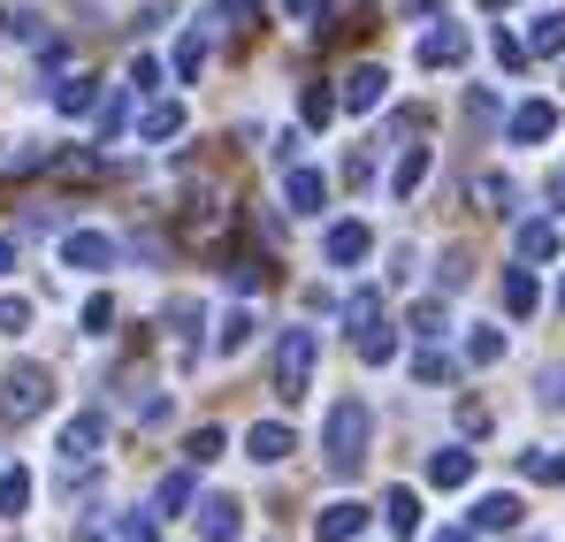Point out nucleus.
<instances>
[{"mask_svg":"<svg viewBox=\"0 0 565 542\" xmlns=\"http://www.w3.org/2000/svg\"><path fill=\"white\" fill-rule=\"evenodd\" d=\"M367 428H375V413H367V397H337V405H329V428H321V451H329V474H337V481H352V474L367 466Z\"/></svg>","mask_w":565,"mask_h":542,"instance_id":"obj_1","label":"nucleus"},{"mask_svg":"<svg viewBox=\"0 0 565 542\" xmlns=\"http://www.w3.org/2000/svg\"><path fill=\"white\" fill-rule=\"evenodd\" d=\"M313 366H321V337L313 329H282L276 337V397L282 405L313 397Z\"/></svg>","mask_w":565,"mask_h":542,"instance_id":"obj_2","label":"nucleus"},{"mask_svg":"<svg viewBox=\"0 0 565 542\" xmlns=\"http://www.w3.org/2000/svg\"><path fill=\"white\" fill-rule=\"evenodd\" d=\"M46 405H54L46 366H8V374H0V413H8V421H39Z\"/></svg>","mask_w":565,"mask_h":542,"instance_id":"obj_3","label":"nucleus"},{"mask_svg":"<svg viewBox=\"0 0 565 542\" xmlns=\"http://www.w3.org/2000/svg\"><path fill=\"white\" fill-rule=\"evenodd\" d=\"M122 261V245L107 237V230H70L62 237V268H77V275H107Z\"/></svg>","mask_w":565,"mask_h":542,"instance_id":"obj_4","label":"nucleus"},{"mask_svg":"<svg viewBox=\"0 0 565 542\" xmlns=\"http://www.w3.org/2000/svg\"><path fill=\"white\" fill-rule=\"evenodd\" d=\"M99 444H107V413H93V405H85V413H70V421H62V444H54V451L70 458V466H93Z\"/></svg>","mask_w":565,"mask_h":542,"instance_id":"obj_5","label":"nucleus"},{"mask_svg":"<svg viewBox=\"0 0 565 542\" xmlns=\"http://www.w3.org/2000/svg\"><path fill=\"white\" fill-rule=\"evenodd\" d=\"M367 253H375V230L367 222H329V237H321V261L329 268H360Z\"/></svg>","mask_w":565,"mask_h":542,"instance_id":"obj_6","label":"nucleus"},{"mask_svg":"<svg viewBox=\"0 0 565 542\" xmlns=\"http://www.w3.org/2000/svg\"><path fill=\"white\" fill-rule=\"evenodd\" d=\"M290 451H298L290 421H253V428H245V458H253V466H282Z\"/></svg>","mask_w":565,"mask_h":542,"instance_id":"obj_7","label":"nucleus"},{"mask_svg":"<svg viewBox=\"0 0 565 542\" xmlns=\"http://www.w3.org/2000/svg\"><path fill=\"white\" fill-rule=\"evenodd\" d=\"M313 535H321V542H360V535H367V504H352V497L321 504V512H313Z\"/></svg>","mask_w":565,"mask_h":542,"instance_id":"obj_8","label":"nucleus"},{"mask_svg":"<svg viewBox=\"0 0 565 542\" xmlns=\"http://www.w3.org/2000/svg\"><path fill=\"white\" fill-rule=\"evenodd\" d=\"M282 199H290V214H321V206H329V177L306 169V161H290V169H282Z\"/></svg>","mask_w":565,"mask_h":542,"instance_id":"obj_9","label":"nucleus"},{"mask_svg":"<svg viewBox=\"0 0 565 542\" xmlns=\"http://www.w3.org/2000/svg\"><path fill=\"white\" fill-rule=\"evenodd\" d=\"M551 130H558V107H551V99H520V107H512V123H504V138H512V146H543Z\"/></svg>","mask_w":565,"mask_h":542,"instance_id":"obj_10","label":"nucleus"},{"mask_svg":"<svg viewBox=\"0 0 565 542\" xmlns=\"http://www.w3.org/2000/svg\"><path fill=\"white\" fill-rule=\"evenodd\" d=\"M520 512H527V504H520L512 489H489V497H473V535H512Z\"/></svg>","mask_w":565,"mask_h":542,"instance_id":"obj_11","label":"nucleus"},{"mask_svg":"<svg viewBox=\"0 0 565 542\" xmlns=\"http://www.w3.org/2000/svg\"><path fill=\"white\" fill-rule=\"evenodd\" d=\"M382 99H390V70H382V62H360V70L344 77V107H352V115H375Z\"/></svg>","mask_w":565,"mask_h":542,"instance_id":"obj_12","label":"nucleus"},{"mask_svg":"<svg viewBox=\"0 0 565 542\" xmlns=\"http://www.w3.org/2000/svg\"><path fill=\"white\" fill-rule=\"evenodd\" d=\"M199 535L206 542H237L245 535V504H237V497H206V504H199Z\"/></svg>","mask_w":565,"mask_h":542,"instance_id":"obj_13","label":"nucleus"},{"mask_svg":"<svg viewBox=\"0 0 565 542\" xmlns=\"http://www.w3.org/2000/svg\"><path fill=\"white\" fill-rule=\"evenodd\" d=\"M420 62H428V70H459V62H467V31H459V23L420 31Z\"/></svg>","mask_w":565,"mask_h":542,"instance_id":"obj_14","label":"nucleus"},{"mask_svg":"<svg viewBox=\"0 0 565 542\" xmlns=\"http://www.w3.org/2000/svg\"><path fill=\"white\" fill-rule=\"evenodd\" d=\"M184 99H153V107H146V115H138V138H146V146H169V138H184Z\"/></svg>","mask_w":565,"mask_h":542,"instance_id":"obj_15","label":"nucleus"},{"mask_svg":"<svg viewBox=\"0 0 565 542\" xmlns=\"http://www.w3.org/2000/svg\"><path fill=\"white\" fill-rule=\"evenodd\" d=\"M467 481H473V451H467V444L428 451V489H467Z\"/></svg>","mask_w":565,"mask_h":542,"instance_id":"obj_16","label":"nucleus"},{"mask_svg":"<svg viewBox=\"0 0 565 542\" xmlns=\"http://www.w3.org/2000/svg\"><path fill=\"white\" fill-rule=\"evenodd\" d=\"M428 169H436V153H428V146H405V161H397V177H390V199H413V191L428 183Z\"/></svg>","mask_w":565,"mask_h":542,"instance_id":"obj_17","label":"nucleus"},{"mask_svg":"<svg viewBox=\"0 0 565 542\" xmlns=\"http://www.w3.org/2000/svg\"><path fill=\"white\" fill-rule=\"evenodd\" d=\"M527 54H565V8L527 15Z\"/></svg>","mask_w":565,"mask_h":542,"instance_id":"obj_18","label":"nucleus"},{"mask_svg":"<svg viewBox=\"0 0 565 542\" xmlns=\"http://www.w3.org/2000/svg\"><path fill=\"white\" fill-rule=\"evenodd\" d=\"M535 306H543V290H535V275H527V268H504V313H512V321H527Z\"/></svg>","mask_w":565,"mask_h":542,"instance_id":"obj_19","label":"nucleus"},{"mask_svg":"<svg viewBox=\"0 0 565 542\" xmlns=\"http://www.w3.org/2000/svg\"><path fill=\"white\" fill-rule=\"evenodd\" d=\"M23 512H31V474L0 466V520H23Z\"/></svg>","mask_w":565,"mask_h":542,"instance_id":"obj_20","label":"nucleus"},{"mask_svg":"<svg viewBox=\"0 0 565 542\" xmlns=\"http://www.w3.org/2000/svg\"><path fill=\"white\" fill-rule=\"evenodd\" d=\"M405 329H413V337H428V344H436V337H444V329H451V306H444V298H420V306H413V313H405Z\"/></svg>","mask_w":565,"mask_h":542,"instance_id":"obj_21","label":"nucleus"},{"mask_svg":"<svg viewBox=\"0 0 565 542\" xmlns=\"http://www.w3.org/2000/svg\"><path fill=\"white\" fill-rule=\"evenodd\" d=\"M360 360H367V366L397 360V329H390V321H367V329H360Z\"/></svg>","mask_w":565,"mask_h":542,"instance_id":"obj_22","label":"nucleus"},{"mask_svg":"<svg viewBox=\"0 0 565 542\" xmlns=\"http://www.w3.org/2000/svg\"><path fill=\"white\" fill-rule=\"evenodd\" d=\"M520 474L543 489H565V451H520Z\"/></svg>","mask_w":565,"mask_h":542,"instance_id":"obj_23","label":"nucleus"},{"mask_svg":"<svg viewBox=\"0 0 565 542\" xmlns=\"http://www.w3.org/2000/svg\"><path fill=\"white\" fill-rule=\"evenodd\" d=\"M473 199H481L489 214H520V183H512V177H481V183H473Z\"/></svg>","mask_w":565,"mask_h":542,"instance_id":"obj_24","label":"nucleus"},{"mask_svg":"<svg viewBox=\"0 0 565 542\" xmlns=\"http://www.w3.org/2000/svg\"><path fill=\"white\" fill-rule=\"evenodd\" d=\"M558 245H565L558 222H527V230H520V261H551Z\"/></svg>","mask_w":565,"mask_h":542,"instance_id":"obj_25","label":"nucleus"},{"mask_svg":"<svg viewBox=\"0 0 565 542\" xmlns=\"http://www.w3.org/2000/svg\"><path fill=\"white\" fill-rule=\"evenodd\" d=\"M153 512H161V520H177V512H191V474H169V481L153 489Z\"/></svg>","mask_w":565,"mask_h":542,"instance_id":"obj_26","label":"nucleus"},{"mask_svg":"<svg viewBox=\"0 0 565 542\" xmlns=\"http://www.w3.org/2000/svg\"><path fill=\"white\" fill-rule=\"evenodd\" d=\"M253 344V313L237 306V313H222V329H214V352H245Z\"/></svg>","mask_w":565,"mask_h":542,"instance_id":"obj_27","label":"nucleus"},{"mask_svg":"<svg viewBox=\"0 0 565 542\" xmlns=\"http://www.w3.org/2000/svg\"><path fill=\"white\" fill-rule=\"evenodd\" d=\"M199 70H206V39L184 31V39H177V85H199Z\"/></svg>","mask_w":565,"mask_h":542,"instance_id":"obj_28","label":"nucleus"},{"mask_svg":"<svg viewBox=\"0 0 565 542\" xmlns=\"http://www.w3.org/2000/svg\"><path fill=\"white\" fill-rule=\"evenodd\" d=\"M54 107H62V115H93V107H99V85H93V77H70V85L54 92Z\"/></svg>","mask_w":565,"mask_h":542,"instance_id":"obj_29","label":"nucleus"},{"mask_svg":"<svg viewBox=\"0 0 565 542\" xmlns=\"http://www.w3.org/2000/svg\"><path fill=\"white\" fill-rule=\"evenodd\" d=\"M130 99H138L130 85L107 92V107H99V138H122V130H130Z\"/></svg>","mask_w":565,"mask_h":542,"instance_id":"obj_30","label":"nucleus"},{"mask_svg":"<svg viewBox=\"0 0 565 542\" xmlns=\"http://www.w3.org/2000/svg\"><path fill=\"white\" fill-rule=\"evenodd\" d=\"M451 374H459L451 352H420V360H413V382H420V390H436V382H451Z\"/></svg>","mask_w":565,"mask_h":542,"instance_id":"obj_31","label":"nucleus"},{"mask_svg":"<svg viewBox=\"0 0 565 542\" xmlns=\"http://www.w3.org/2000/svg\"><path fill=\"white\" fill-rule=\"evenodd\" d=\"M390 528L397 535H420V497L413 489H390Z\"/></svg>","mask_w":565,"mask_h":542,"instance_id":"obj_32","label":"nucleus"},{"mask_svg":"<svg viewBox=\"0 0 565 542\" xmlns=\"http://www.w3.org/2000/svg\"><path fill=\"white\" fill-rule=\"evenodd\" d=\"M504 360V329H473L467 337V366H497Z\"/></svg>","mask_w":565,"mask_h":542,"instance_id":"obj_33","label":"nucleus"},{"mask_svg":"<svg viewBox=\"0 0 565 542\" xmlns=\"http://www.w3.org/2000/svg\"><path fill=\"white\" fill-rule=\"evenodd\" d=\"M337 107H344V99H337V92H321V85H306V99H298V115H306L313 130H329V115H337Z\"/></svg>","mask_w":565,"mask_h":542,"instance_id":"obj_34","label":"nucleus"},{"mask_svg":"<svg viewBox=\"0 0 565 542\" xmlns=\"http://www.w3.org/2000/svg\"><path fill=\"white\" fill-rule=\"evenodd\" d=\"M367 321H382V290H352L344 298V329H367Z\"/></svg>","mask_w":565,"mask_h":542,"instance_id":"obj_35","label":"nucleus"},{"mask_svg":"<svg viewBox=\"0 0 565 542\" xmlns=\"http://www.w3.org/2000/svg\"><path fill=\"white\" fill-rule=\"evenodd\" d=\"M77 321H85V337H107V329H115V298H107V290H93Z\"/></svg>","mask_w":565,"mask_h":542,"instance_id":"obj_36","label":"nucleus"},{"mask_svg":"<svg viewBox=\"0 0 565 542\" xmlns=\"http://www.w3.org/2000/svg\"><path fill=\"white\" fill-rule=\"evenodd\" d=\"M489 54H497V70H520V62H527V39H512V31L497 23V31H489Z\"/></svg>","mask_w":565,"mask_h":542,"instance_id":"obj_37","label":"nucleus"},{"mask_svg":"<svg viewBox=\"0 0 565 542\" xmlns=\"http://www.w3.org/2000/svg\"><path fill=\"white\" fill-rule=\"evenodd\" d=\"M46 161H54L46 146H15V153H0V169H8V177H31V169H46Z\"/></svg>","mask_w":565,"mask_h":542,"instance_id":"obj_38","label":"nucleus"},{"mask_svg":"<svg viewBox=\"0 0 565 542\" xmlns=\"http://www.w3.org/2000/svg\"><path fill=\"white\" fill-rule=\"evenodd\" d=\"M161 512H130L122 528H115V542H161V528H153Z\"/></svg>","mask_w":565,"mask_h":542,"instance_id":"obj_39","label":"nucleus"},{"mask_svg":"<svg viewBox=\"0 0 565 542\" xmlns=\"http://www.w3.org/2000/svg\"><path fill=\"white\" fill-rule=\"evenodd\" d=\"M31 329V298H0V337H23Z\"/></svg>","mask_w":565,"mask_h":542,"instance_id":"obj_40","label":"nucleus"},{"mask_svg":"<svg viewBox=\"0 0 565 542\" xmlns=\"http://www.w3.org/2000/svg\"><path fill=\"white\" fill-rule=\"evenodd\" d=\"M130 92H138V99H146V92H161V62H153V54H138V62H130Z\"/></svg>","mask_w":565,"mask_h":542,"instance_id":"obj_41","label":"nucleus"},{"mask_svg":"<svg viewBox=\"0 0 565 542\" xmlns=\"http://www.w3.org/2000/svg\"><path fill=\"white\" fill-rule=\"evenodd\" d=\"M214 458H222V428H199L191 436V466H214Z\"/></svg>","mask_w":565,"mask_h":542,"instance_id":"obj_42","label":"nucleus"},{"mask_svg":"<svg viewBox=\"0 0 565 542\" xmlns=\"http://www.w3.org/2000/svg\"><path fill=\"white\" fill-rule=\"evenodd\" d=\"M344 177H352V183H375V146H352V161H344Z\"/></svg>","mask_w":565,"mask_h":542,"instance_id":"obj_43","label":"nucleus"},{"mask_svg":"<svg viewBox=\"0 0 565 542\" xmlns=\"http://www.w3.org/2000/svg\"><path fill=\"white\" fill-rule=\"evenodd\" d=\"M337 0H282V15H329Z\"/></svg>","mask_w":565,"mask_h":542,"instance_id":"obj_44","label":"nucleus"},{"mask_svg":"<svg viewBox=\"0 0 565 542\" xmlns=\"http://www.w3.org/2000/svg\"><path fill=\"white\" fill-rule=\"evenodd\" d=\"M428 542H473V528H444V535H428Z\"/></svg>","mask_w":565,"mask_h":542,"instance_id":"obj_45","label":"nucleus"},{"mask_svg":"<svg viewBox=\"0 0 565 542\" xmlns=\"http://www.w3.org/2000/svg\"><path fill=\"white\" fill-rule=\"evenodd\" d=\"M15 268V237H0V275Z\"/></svg>","mask_w":565,"mask_h":542,"instance_id":"obj_46","label":"nucleus"},{"mask_svg":"<svg viewBox=\"0 0 565 542\" xmlns=\"http://www.w3.org/2000/svg\"><path fill=\"white\" fill-rule=\"evenodd\" d=\"M558 313H565V275H558Z\"/></svg>","mask_w":565,"mask_h":542,"instance_id":"obj_47","label":"nucleus"},{"mask_svg":"<svg viewBox=\"0 0 565 542\" xmlns=\"http://www.w3.org/2000/svg\"><path fill=\"white\" fill-rule=\"evenodd\" d=\"M0 31H15V15H0Z\"/></svg>","mask_w":565,"mask_h":542,"instance_id":"obj_48","label":"nucleus"},{"mask_svg":"<svg viewBox=\"0 0 565 542\" xmlns=\"http://www.w3.org/2000/svg\"><path fill=\"white\" fill-rule=\"evenodd\" d=\"M489 8H512V0H489Z\"/></svg>","mask_w":565,"mask_h":542,"instance_id":"obj_49","label":"nucleus"}]
</instances>
